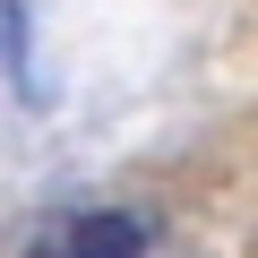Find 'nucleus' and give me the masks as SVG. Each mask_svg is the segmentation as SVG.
I'll return each instance as SVG.
<instances>
[{"label": "nucleus", "instance_id": "f257e3e1", "mask_svg": "<svg viewBox=\"0 0 258 258\" xmlns=\"http://www.w3.org/2000/svg\"><path fill=\"white\" fill-rule=\"evenodd\" d=\"M138 249H147V224L138 215H86L78 241H69V258H138Z\"/></svg>", "mask_w": 258, "mask_h": 258}]
</instances>
